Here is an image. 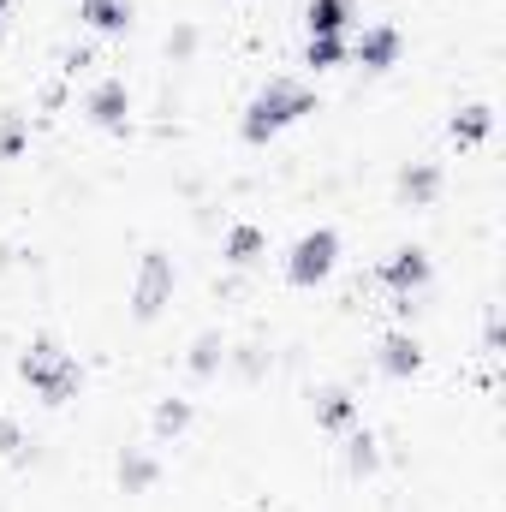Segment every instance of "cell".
I'll use <instances>...</instances> for the list:
<instances>
[{
  "instance_id": "obj_1",
  "label": "cell",
  "mask_w": 506,
  "mask_h": 512,
  "mask_svg": "<svg viewBox=\"0 0 506 512\" xmlns=\"http://www.w3.org/2000/svg\"><path fill=\"white\" fill-rule=\"evenodd\" d=\"M304 114H316V90L298 84V78H268L251 102H245L239 131H245V143H268V137H280L286 126H298Z\"/></svg>"
},
{
  "instance_id": "obj_2",
  "label": "cell",
  "mask_w": 506,
  "mask_h": 512,
  "mask_svg": "<svg viewBox=\"0 0 506 512\" xmlns=\"http://www.w3.org/2000/svg\"><path fill=\"white\" fill-rule=\"evenodd\" d=\"M18 376L30 382V393L42 405H72L84 393V364L60 346V340H30L24 358H18Z\"/></svg>"
},
{
  "instance_id": "obj_3",
  "label": "cell",
  "mask_w": 506,
  "mask_h": 512,
  "mask_svg": "<svg viewBox=\"0 0 506 512\" xmlns=\"http://www.w3.org/2000/svg\"><path fill=\"white\" fill-rule=\"evenodd\" d=\"M173 286H179L173 256H167V251H143L137 280H131V316H137V322H155V316L173 304Z\"/></svg>"
},
{
  "instance_id": "obj_4",
  "label": "cell",
  "mask_w": 506,
  "mask_h": 512,
  "mask_svg": "<svg viewBox=\"0 0 506 512\" xmlns=\"http://www.w3.org/2000/svg\"><path fill=\"white\" fill-rule=\"evenodd\" d=\"M340 262V233L334 227H310L292 251H286V280L292 286H322Z\"/></svg>"
},
{
  "instance_id": "obj_5",
  "label": "cell",
  "mask_w": 506,
  "mask_h": 512,
  "mask_svg": "<svg viewBox=\"0 0 506 512\" xmlns=\"http://www.w3.org/2000/svg\"><path fill=\"white\" fill-rule=\"evenodd\" d=\"M429 274H435V262L423 245H399V251L381 262V286L393 292V298H417L423 286H429Z\"/></svg>"
},
{
  "instance_id": "obj_6",
  "label": "cell",
  "mask_w": 506,
  "mask_h": 512,
  "mask_svg": "<svg viewBox=\"0 0 506 512\" xmlns=\"http://www.w3.org/2000/svg\"><path fill=\"white\" fill-rule=\"evenodd\" d=\"M376 364H381V376H393V382H411V376L423 370V346H417V334H405V328L381 334Z\"/></svg>"
},
{
  "instance_id": "obj_7",
  "label": "cell",
  "mask_w": 506,
  "mask_h": 512,
  "mask_svg": "<svg viewBox=\"0 0 506 512\" xmlns=\"http://www.w3.org/2000/svg\"><path fill=\"white\" fill-rule=\"evenodd\" d=\"M90 126H102V131H126L131 126V90H126V78H102V84L90 90Z\"/></svg>"
},
{
  "instance_id": "obj_8",
  "label": "cell",
  "mask_w": 506,
  "mask_h": 512,
  "mask_svg": "<svg viewBox=\"0 0 506 512\" xmlns=\"http://www.w3.org/2000/svg\"><path fill=\"white\" fill-rule=\"evenodd\" d=\"M399 48H405V36H399L393 24H370V30L358 36L352 60H358L364 72H387V66H399Z\"/></svg>"
},
{
  "instance_id": "obj_9",
  "label": "cell",
  "mask_w": 506,
  "mask_h": 512,
  "mask_svg": "<svg viewBox=\"0 0 506 512\" xmlns=\"http://www.w3.org/2000/svg\"><path fill=\"white\" fill-rule=\"evenodd\" d=\"M310 411H316V429H328V435H346V429H358V399H352L346 387H316Z\"/></svg>"
},
{
  "instance_id": "obj_10",
  "label": "cell",
  "mask_w": 506,
  "mask_h": 512,
  "mask_svg": "<svg viewBox=\"0 0 506 512\" xmlns=\"http://www.w3.org/2000/svg\"><path fill=\"white\" fill-rule=\"evenodd\" d=\"M489 131H495V108H489V102H465V108L447 120V137H453L459 149H477Z\"/></svg>"
},
{
  "instance_id": "obj_11",
  "label": "cell",
  "mask_w": 506,
  "mask_h": 512,
  "mask_svg": "<svg viewBox=\"0 0 506 512\" xmlns=\"http://www.w3.org/2000/svg\"><path fill=\"white\" fill-rule=\"evenodd\" d=\"M399 197H405L411 209L435 203V197H441V167H435V161H411V167L399 173Z\"/></svg>"
},
{
  "instance_id": "obj_12",
  "label": "cell",
  "mask_w": 506,
  "mask_h": 512,
  "mask_svg": "<svg viewBox=\"0 0 506 512\" xmlns=\"http://www.w3.org/2000/svg\"><path fill=\"white\" fill-rule=\"evenodd\" d=\"M78 18L102 36H120L131 30V0H78Z\"/></svg>"
},
{
  "instance_id": "obj_13",
  "label": "cell",
  "mask_w": 506,
  "mask_h": 512,
  "mask_svg": "<svg viewBox=\"0 0 506 512\" xmlns=\"http://www.w3.org/2000/svg\"><path fill=\"white\" fill-rule=\"evenodd\" d=\"M304 24H310V36H346L352 0H310V6H304Z\"/></svg>"
},
{
  "instance_id": "obj_14",
  "label": "cell",
  "mask_w": 506,
  "mask_h": 512,
  "mask_svg": "<svg viewBox=\"0 0 506 512\" xmlns=\"http://www.w3.org/2000/svg\"><path fill=\"white\" fill-rule=\"evenodd\" d=\"M262 251H268V233H262V227H251V221L227 227V245H221V256H227L233 268H251V262H256Z\"/></svg>"
},
{
  "instance_id": "obj_15",
  "label": "cell",
  "mask_w": 506,
  "mask_h": 512,
  "mask_svg": "<svg viewBox=\"0 0 506 512\" xmlns=\"http://www.w3.org/2000/svg\"><path fill=\"white\" fill-rule=\"evenodd\" d=\"M346 471L352 477H376L381 471V441L370 429H346Z\"/></svg>"
},
{
  "instance_id": "obj_16",
  "label": "cell",
  "mask_w": 506,
  "mask_h": 512,
  "mask_svg": "<svg viewBox=\"0 0 506 512\" xmlns=\"http://www.w3.org/2000/svg\"><path fill=\"white\" fill-rule=\"evenodd\" d=\"M221 364H227V340H221L215 328H203V334L191 340V358H185V370H191V376H215Z\"/></svg>"
},
{
  "instance_id": "obj_17",
  "label": "cell",
  "mask_w": 506,
  "mask_h": 512,
  "mask_svg": "<svg viewBox=\"0 0 506 512\" xmlns=\"http://www.w3.org/2000/svg\"><path fill=\"white\" fill-rule=\"evenodd\" d=\"M155 477H161L155 453H137V447H126V453H120V489H126V495H143Z\"/></svg>"
},
{
  "instance_id": "obj_18",
  "label": "cell",
  "mask_w": 506,
  "mask_h": 512,
  "mask_svg": "<svg viewBox=\"0 0 506 512\" xmlns=\"http://www.w3.org/2000/svg\"><path fill=\"white\" fill-rule=\"evenodd\" d=\"M191 417H197V411H191V399H161V405H155V417H149V429H155L161 441H179V435L191 429Z\"/></svg>"
},
{
  "instance_id": "obj_19",
  "label": "cell",
  "mask_w": 506,
  "mask_h": 512,
  "mask_svg": "<svg viewBox=\"0 0 506 512\" xmlns=\"http://www.w3.org/2000/svg\"><path fill=\"white\" fill-rule=\"evenodd\" d=\"M346 36H310L304 42V66H316V72H328V66H346Z\"/></svg>"
},
{
  "instance_id": "obj_20",
  "label": "cell",
  "mask_w": 506,
  "mask_h": 512,
  "mask_svg": "<svg viewBox=\"0 0 506 512\" xmlns=\"http://www.w3.org/2000/svg\"><path fill=\"white\" fill-rule=\"evenodd\" d=\"M24 143H30V126L24 120H0V161H12Z\"/></svg>"
},
{
  "instance_id": "obj_21",
  "label": "cell",
  "mask_w": 506,
  "mask_h": 512,
  "mask_svg": "<svg viewBox=\"0 0 506 512\" xmlns=\"http://www.w3.org/2000/svg\"><path fill=\"white\" fill-rule=\"evenodd\" d=\"M0 453H6L12 465H24V459H30V441H24V435H18V423H6V417H0Z\"/></svg>"
},
{
  "instance_id": "obj_22",
  "label": "cell",
  "mask_w": 506,
  "mask_h": 512,
  "mask_svg": "<svg viewBox=\"0 0 506 512\" xmlns=\"http://www.w3.org/2000/svg\"><path fill=\"white\" fill-rule=\"evenodd\" d=\"M191 48H197V30H191V24H179V30L167 36V54H173V60H185Z\"/></svg>"
},
{
  "instance_id": "obj_23",
  "label": "cell",
  "mask_w": 506,
  "mask_h": 512,
  "mask_svg": "<svg viewBox=\"0 0 506 512\" xmlns=\"http://www.w3.org/2000/svg\"><path fill=\"white\" fill-rule=\"evenodd\" d=\"M6 12H12V0H0V24H6Z\"/></svg>"
}]
</instances>
